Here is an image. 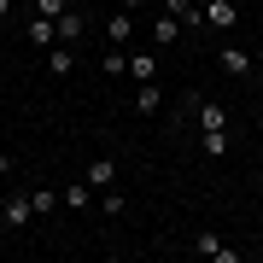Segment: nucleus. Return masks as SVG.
Returning a JSON list of instances; mask_svg holds the SVG:
<instances>
[{
  "instance_id": "19",
  "label": "nucleus",
  "mask_w": 263,
  "mask_h": 263,
  "mask_svg": "<svg viewBox=\"0 0 263 263\" xmlns=\"http://www.w3.org/2000/svg\"><path fill=\"white\" fill-rule=\"evenodd\" d=\"M70 0H35V18H65Z\"/></svg>"
},
{
  "instance_id": "8",
  "label": "nucleus",
  "mask_w": 263,
  "mask_h": 263,
  "mask_svg": "<svg viewBox=\"0 0 263 263\" xmlns=\"http://www.w3.org/2000/svg\"><path fill=\"white\" fill-rule=\"evenodd\" d=\"M111 181H117V164L111 158H94V164H88V187H94V193H105Z\"/></svg>"
},
{
  "instance_id": "17",
  "label": "nucleus",
  "mask_w": 263,
  "mask_h": 263,
  "mask_svg": "<svg viewBox=\"0 0 263 263\" xmlns=\"http://www.w3.org/2000/svg\"><path fill=\"white\" fill-rule=\"evenodd\" d=\"M152 35H158V41H176V35H181V18H176V12H164V18L152 24Z\"/></svg>"
},
{
  "instance_id": "18",
  "label": "nucleus",
  "mask_w": 263,
  "mask_h": 263,
  "mask_svg": "<svg viewBox=\"0 0 263 263\" xmlns=\"http://www.w3.org/2000/svg\"><path fill=\"white\" fill-rule=\"evenodd\" d=\"M205 152L222 158V152H228V129H205Z\"/></svg>"
},
{
  "instance_id": "1",
  "label": "nucleus",
  "mask_w": 263,
  "mask_h": 263,
  "mask_svg": "<svg viewBox=\"0 0 263 263\" xmlns=\"http://www.w3.org/2000/svg\"><path fill=\"white\" fill-rule=\"evenodd\" d=\"M29 216H35V199H29V193L0 199V228H29Z\"/></svg>"
},
{
  "instance_id": "5",
  "label": "nucleus",
  "mask_w": 263,
  "mask_h": 263,
  "mask_svg": "<svg viewBox=\"0 0 263 263\" xmlns=\"http://www.w3.org/2000/svg\"><path fill=\"white\" fill-rule=\"evenodd\" d=\"M193 252H199V257H216V263H240V252H234V246H222L216 234H199Z\"/></svg>"
},
{
  "instance_id": "12",
  "label": "nucleus",
  "mask_w": 263,
  "mask_h": 263,
  "mask_svg": "<svg viewBox=\"0 0 263 263\" xmlns=\"http://www.w3.org/2000/svg\"><path fill=\"white\" fill-rule=\"evenodd\" d=\"M164 12H176V18H181V29H199V24H205V12H199L193 0H170Z\"/></svg>"
},
{
  "instance_id": "6",
  "label": "nucleus",
  "mask_w": 263,
  "mask_h": 263,
  "mask_svg": "<svg viewBox=\"0 0 263 263\" xmlns=\"http://www.w3.org/2000/svg\"><path fill=\"white\" fill-rule=\"evenodd\" d=\"M216 59H222V70H228V76H252V70H257V59L246 53V47H222Z\"/></svg>"
},
{
  "instance_id": "3",
  "label": "nucleus",
  "mask_w": 263,
  "mask_h": 263,
  "mask_svg": "<svg viewBox=\"0 0 263 263\" xmlns=\"http://www.w3.org/2000/svg\"><path fill=\"white\" fill-rule=\"evenodd\" d=\"M29 47H59V18H29Z\"/></svg>"
},
{
  "instance_id": "2",
  "label": "nucleus",
  "mask_w": 263,
  "mask_h": 263,
  "mask_svg": "<svg viewBox=\"0 0 263 263\" xmlns=\"http://www.w3.org/2000/svg\"><path fill=\"white\" fill-rule=\"evenodd\" d=\"M199 12H205L211 29H234V24H240V6H234V0H205Z\"/></svg>"
},
{
  "instance_id": "13",
  "label": "nucleus",
  "mask_w": 263,
  "mask_h": 263,
  "mask_svg": "<svg viewBox=\"0 0 263 263\" xmlns=\"http://www.w3.org/2000/svg\"><path fill=\"white\" fill-rule=\"evenodd\" d=\"M82 12H65V18H59V41H65V47H76V41H82Z\"/></svg>"
},
{
  "instance_id": "16",
  "label": "nucleus",
  "mask_w": 263,
  "mask_h": 263,
  "mask_svg": "<svg viewBox=\"0 0 263 263\" xmlns=\"http://www.w3.org/2000/svg\"><path fill=\"white\" fill-rule=\"evenodd\" d=\"M29 199H35V216H47V211H59V205H65L53 187H29Z\"/></svg>"
},
{
  "instance_id": "4",
  "label": "nucleus",
  "mask_w": 263,
  "mask_h": 263,
  "mask_svg": "<svg viewBox=\"0 0 263 263\" xmlns=\"http://www.w3.org/2000/svg\"><path fill=\"white\" fill-rule=\"evenodd\" d=\"M193 123H199V135H205V129H228V105L199 100V105H193Z\"/></svg>"
},
{
  "instance_id": "11",
  "label": "nucleus",
  "mask_w": 263,
  "mask_h": 263,
  "mask_svg": "<svg viewBox=\"0 0 263 263\" xmlns=\"http://www.w3.org/2000/svg\"><path fill=\"white\" fill-rule=\"evenodd\" d=\"M158 105H164V88H158V82H141V94H135V111H141V117H152Z\"/></svg>"
},
{
  "instance_id": "24",
  "label": "nucleus",
  "mask_w": 263,
  "mask_h": 263,
  "mask_svg": "<svg viewBox=\"0 0 263 263\" xmlns=\"http://www.w3.org/2000/svg\"><path fill=\"white\" fill-rule=\"evenodd\" d=\"M252 76H257V88H263V70H252Z\"/></svg>"
},
{
  "instance_id": "21",
  "label": "nucleus",
  "mask_w": 263,
  "mask_h": 263,
  "mask_svg": "<svg viewBox=\"0 0 263 263\" xmlns=\"http://www.w3.org/2000/svg\"><path fill=\"white\" fill-rule=\"evenodd\" d=\"M0 176H12V158H6V152H0Z\"/></svg>"
},
{
  "instance_id": "14",
  "label": "nucleus",
  "mask_w": 263,
  "mask_h": 263,
  "mask_svg": "<svg viewBox=\"0 0 263 263\" xmlns=\"http://www.w3.org/2000/svg\"><path fill=\"white\" fill-rule=\"evenodd\" d=\"M70 65H76V53L65 47V41H59V47H47V70H53V76H70Z\"/></svg>"
},
{
  "instance_id": "10",
  "label": "nucleus",
  "mask_w": 263,
  "mask_h": 263,
  "mask_svg": "<svg viewBox=\"0 0 263 263\" xmlns=\"http://www.w3.org/2000/svg\"><path fill=\"white\" fill-rule=\"evenodd\" d=\"M129 76L135 82H158V59L152 53H129Z\"/></svg>"
},
{
  "instance_id": "15",
  "label": "nucleus",
  "mask_w": 263,
  "mask_h": 263,
  "mask_svg": "<svg viewBox=\"0 0 263 263\" xmlns=\"http://www.w3.org/2000/svg\"><path fill=\"white\" fill-rule=\"evenodd\" d=\"M100 70L105 76H123V70H129V47H111V53L100 59Z\"/></svg>"
},
{
  "instance_id": "22",
  "label": "nucleus",
  "mask_w": 263,
  "mask_h": 263,
  "mask_svg": "<svg viewBox=\"0 0 263 263\" xmlns=\"http://www.w3.org/2000/svg\"><path fill=\"white\" fill-rule=\"evenodd\" d=\"M135 6H146V0H123V12H135Z\"/></svg>"
},
{
  "instance_id": "9",
  "label": "nucleus",
  "mask_w": 263,
  "mask_h": 263,
  "mask_svg": "<svg viewBox=\"0 0 263 263\" xmlns=\"http://www.w3.org/2000/svg\"><path fill=\"white\" fill-rule=\"evenodd\" d=\"M59 199H65V211H76V216H82L88 205H94V187H88V181H70V187L59 193Z\"/></svg>"
},
{
  "instance_id": "23",
  "label": "nucleus",
  "mask_w": 263,
  "mask_h": 263,
  "mask_svg": "<svg viewBox=\"0 0 263 263\" xmlns=\"http://www.w3.org/2000/svg\"><path fill=\"white\" fill-rule=\"evenodd\" d=\"M0 12H12V0H0Z\"/></svg>"
},
{
  "instance_id": "20",
  "label": "nucleus",
  "mask_w": 263,
  "mask_h": 263,
  "mask_svg": "<svg viewBox=\"0 0 263 263\" xmlns=\"http://www.w3.org/2000/svg\"><path fill=\"white\" fill-rule=\"evenodd\" d=\"M100 211H105V216H123V193L105 187V193H100Z\"/></svg>"
},
{
  "instance_id": "7",
  "label": "nucleus",
  "mask_w": 263,
  "mask_h": 263,
  "mask_svg": "<svg viewBox=\"0 0 263 263\" xmlns=\"http://www.w3.org/2000/svg\"><path fill=\"white\" fill-rule=\"evenodd\" d=\"M105 35H111V47H129V35H135V18H129V12H111V18H105Z\"/></svg>"
}]
</instances>
